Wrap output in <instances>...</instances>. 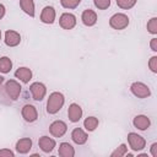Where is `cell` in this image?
<instances>
[{
    "mask_svg": "<svg viewBox=\"0 0 157 157\" xmlns=\"http://www.w3.org/2000/svg\"><path fill=\"white\" fill-rule=\"evenodd\" d=\"M128 142H129L132 151H141L146 146L145 139L142 136L135 134V132H129L128 134Z\"/></svg>",
    "mask_w": 157,
    "mask_h": 157,
    "instance_id": "3",
    "label": "cell"
},
{
    "mask_svg": "<svg viewBox=\"0 0 157 157\" xmlns=\"http://www.w3.org/2000/svg\"><path fill=\"white\" fill-rule=\"evenodd\" d=\"M126 151H128V147H126V145L125 144H121L118 148H115L113 152H112V157H121V156H124L125 153H126Z\"/></svg>",
    "mask_w": 157,
    "mask_h": 157,
    "instance_id": "25",
    "label": "cell"
},
{
    "mask_svg": "<svg viewBox=\"0 0 157 157\" xmlns=\"http://www.w3.org/2000/svg\"><path fill=\"white\" fill-rule=\"evenodd\" d=\"M132 124L139 130H146L150 126L151 121H150V119L146 115H136L134 118V120H132Z\"/></svg>",
    "mask_w": 157,
    "mask_h": 157,
    "instance_id": "18",
    "label": "cell"
},
{
    "mask_svg": "<svg viewBox=\"0 0 157 157\" xmlns=\"http://www.w3.org/2000/svg\"><path fill=\"white\" fill-rule=\"evenodd\" d=\"M15 153L7 148H4V150H0V157H13Z\"/></svg>",
    "mask_w": 157,
    "mask_h": 157,
    "instance_id": "29",
    "label": "cell"
},
{
    "mask_svg": "<svg viewBox=\"0 0 157 157\" xmlns=\"http://www.w3.org/2000/svg\"><path fill=\"white\" fill-rule=\"evenodd\" d=\"M94 6L99 10H105L110 6V0H93Z\"/></svg>",
    "mask_w": 157,
    "mask_h": 157,
    "instance_id": "27",
    "label": "cell"
},
{
    "mask_svg": "<svg viewBox=\"0 0 157 157\" xmlns=\"http://www.w3.org/2000/svg\"><path fill=\"white\" fill-rule=\"evenodd\" d=\"M12 69V61L7 56H1L0 58V72L7 74Z\"/></svg>",
    "mask_w": 157,
    "mask_h": 157,
    "instance_id": "21",
    "label": "cell"
},
{
    "mask_svg": "<svg viewBox=\"0 0 157 157\" xmlns=\"http://www.w3.org/2000/svg\"><path fill=\"white\" fill-rule=\"evenodd\" d=\"M115 1H117V5H118L119 7L125 9V10L131 9V7L136 4V0H115Z\"/></svg>",
    "mask_w": 157,
    "mask_h": 157,
    "instance_id": "23",
    "label": "cell"
},
{
    "mask_svg": "<svg viewBox=\"0 0 157 157\" xmlns=\"http://www.w3.org/2000/svg\"><path fill=\"white\" fill-rule=\"evenodd\" d=\"M151 155L153 157H157V142L152 144V146H151Z\"/></svg>",
    "mask_w": 157,
    "mask_h": 157,
    "instance_id": "31",
    "label": "cell"
},
{
    "mask_svg": "<svg viewBox=\"0 0 157 157\" xmlns=\"http://www.w3.org/2000/svg\"><path fill=\"white\" fill-rule=\"evenodd\" d=\"M67 117H69L70 121L77 123L82 117V108L76 103H71L69 107V110H67Z\"/></svg>",
    "mask_w": 157,
    "mask_h": 157,
    "instance_id": "11",
    "label": "cell"
},
{
    "mask_svg": "<svg viewBox=\"0 0 157 157\" xmlns=\"http://www.w3.org/2000/svg\"><path fill=\"white\" fill-rule=\"evenodd\" d=\"M20 6L27 15H29L31 17L34 16V2H33V0H20Z\"/></svg>",
    "mask_w": 157,
    "mask_h": 157,
    "instance_id": "20",
    "label": "cell"
},
{
    "mask_svg": "<svg viewBox=\"0 0 157 157\" xmlns=\"http://www.w3.org/2000/svg\"><path fill=\"white\" fill-rule=\"evenodd\" d=\"M2 82H4V77H2V76H0V85H1Z\"/></svg>",
    "mask_w": 157,
    "mask_h": 157,
    "instance_id": "33",
    "label": "cell"
},
{
    "mask_svg": "<svg viewBox=\"0 0 157 157\" xmlns=\"http://www.w3.org/2000/svg\"><path fill=\"white\" fill-rule=\"evenodd\" d=\"M21 114H22V118L27 121V123H33L37 120L38 118V113H37V109L34 105L32 104H26L23 105L22 110H21Z\"/></svg>",
    "mask_w": 157,
    "mask_h": 157,
    "instance_id": "7",
    "label": "cell"
},
{
    "mask_svg": "<svg viewBox=\"0 0 157 157\" xmlns=\"http://www.w3.org/2000/svg\"><path fill=\"white\" fill-rule=\"evenodd\" d=\"M130 91L137 98H146V97H148L151 94V91H150L148 86H146L142 82H134L130 86Z\"/></svg>",
    "mask_w": 157,
    "mask_h": 157,
    "instance_id": "5",
    "label": "cell"
},
{
    "mask_svg": "<svg viewBox=\"0 0 157 157\" xmlns=\"http://www.w3.org/2000/svg\"><path fill=\"white\" fill-rule=\"evenodd\" d=\"M129 25V17L124 13H114L109 20V26L114 29H124Z\"/></svg>",
    "mask_w": 157,
    "mask_h": 157,
    "instance_id": "2",
    "label": "cell"
},
{
    "mask_svg": "<svg viewBox=\"0 0 157 157\" xmlns=\"http://www.w3.org/2000/svg\"><path fill=\"white\" fill-rule=\"evenodd\" d=\"M81 20H82V22H83L85 26H88L90 27V26L96 25V22H97V15H96V12L93 10L87 9V10H85L82 12Z\"/></svg>",
    "mask_w": 157,
    "mask_h": 157,
    "instance_id": "14",
    "label": "cell"
},
{
    "mask_svg": "<svg viewBox=\"0 0 157 157\" xmlns=\"http://www.w3.org/2000/svg\"><path fill=\"white\" fill-rule=\"evenodd\" d=\"M71 139H72V141H74L75 144H77V145H83V144L87 141L88 136H87V134H86L81 128H75V129L72 130V132H71Z\"/></svg>",
    "mask_w": 157,
    "mask_h": 157,
    "instance_id": "15",
    "label": "cell"
},
{
    "mask_svg": "<svg viewBox=\"0 0 157 157\" xmlns=\"http://www.w3.org/2000/svg\"><path fill=\"white\" fill-rule=\"evenodd\" d=\"M21 42V36L18 32L9 29L5 32V44L9 47H16Z\"/></svg>",
    "mask_w": 157,
    "mask_h": 157,
    "instance_id": "10",
    "label": "cell"
},
{
    "mask_svg": "<svg viewBox=\"0 0 157 157\" xmlns=\"http://www.w3.org/2000/svg\"><path fill=\"white\" fill-rule=\"evenodd\" d=\"M98 119L96 117H87L83 121V126L86 128L87 131H93L96 130V128L98 126Z\"/></svg>",
    "mask_w": 157,
    "mask_h": 157,
    "instance_id": "22",
    "label": "cell"
},
{
    "mask_svg": "<svg viewBox=\"0 0 157 157\" xmlns=\"http://www.w3.org/2000/svg\"><path fill=\"white\" fill-rule=\"evenodd\" d=\"M54 20H55V10H54V7L45 6L42 10V13H40V21L44 22V23L52 25L54 22Z\"/></svg>",
    "mask_w": 157,
    "mask_h": 157,
    "instance_id": "13",
    "label": "cell"
},
{
    "mask_svg": "<svg viewBox=\"0 0 157 157\" xmlns=\"http://www.w3.org/2000/svg\"><path fill=\"white\" fill-rule=\"evenodd\" d=\"M66 129H67L66 124L61 120H55L49 126V131L54 137H61L66 132Z\"/></svg>",
    "mask_w": 157,
    "mask_h": 157,
    "instance_id": "8",
    "label": "cell"
},
{
    "mask_svg": "<svg viewBox=\"0 0 157 157\" xmlns=\"http://www.w3.org/2000/svg\"><path fill=\"white\" fill-rule=\"evenodd\" d=\"M4 15H5V6L0 4V20L4 17Z\"/></svg>",
    "mask_w": 157,
    "mask_h": 157,
    "instance_id": "32",
    "label": "cell"
},
{
    "mask_svg": "<svg viewBox=\"0 0 157 157\" xmlns=\"http://www.w3.org/2000/svg\"><path fill=\"white\" fill-rule=\"evenodd\" d=\"M150 45H151V49H152L153 52H157V38H152Z\"/></svg>",
    "mask_w": 157,
    "mask_h": 157,
    "instance_id": "30",
    "label": "cell"
},
{
    "mask_svg": "<svg viewBox=\"0 0 157 157\" xmlns=\"http://www.w3.org/2000/svg\"><path fill=\"white\" fill-rule=\"evenodd\" d=\"M64 102H65V98H64V94L63 93H60V92H53L49 96L48 102H47V113H49V114L58 113L63 108Z\"/></svg>",
    "mask_w": 157,
    "mask_h": 157,
    "instance_id": "1",
    "label": "cell"
},
{
    "mask_svg": "<svg viewBox=\"0 0 157 157\" xmlns=\"http://www.w3.org/2000/svg\"><path fill=\"white\" fill-rule=\"evenodd\" d=\"M32 148V140L29 137H23L20 139L16 142V151L18 153H27Z\"/></svg>",
    "mask_w": 157,
    "mask_h": 157,
    "instance_id": "16",
    "label": "cell"
},
{
    "mask_svg": "<svg viewBox=\"0 0 157 157\" xmlns=\"http://www.w3.org/2000/svg\"><path fill=\"white\" fill-rule=\"evenodd\" d=\"M29 91L34 101H42L47 93V88L42 82H33L29 87Z\"/></svg>",
    "mask_w": 157,
    "mask_h": 157,
    "instance_id": "6",
    "label": "cell"
},
{
    "mask_svg": "<svg viewBox=\"0 0 157 157\" xmlns=\"http://www.w3.org/2000/svg\"><path fill=\"white\" fill-rule=\"evenodd\" d=\"M38 146L40 147V150L45 153H49L53 151V148L55 147V141L53 139H50L49 136H42L38 140Z\"/></svg>",
    "mask_w": 157,
    "mask_h": 157,
    "instance_id": "12",
    "label": "cell"
},
{
    "mask_svg": "<svg viewBox=\"0 0 157 157\" xmlns=\"http://www.w3.org/2000/svg\"><path fill=\"white\" fill-rule=\"evenodd\" d=\"M0 38H1V31H0Z\"/></svg>",
    "mask_w": 157,
    "mask_h": 157,
    "instance_id": "34",
    "label": "cell"
},
{
    "mask_svg": "<svg viewBox=\"0 0 157 157\" xmlns=\"http://www.w3.org/2000/svg\"><path fill=\"white\" fill-rule=\"evenodd\" d=\"M80 2H81V0H60V4L65 9H75L78 6Z\"/></svg>",
    "mask_w": 157,
    "mask_h": 157,
    "instance_id": "24",
    "label": "cell"
},
{
    "mask_svg": "<svg viewBox=\"0 0 157 157\" xmlns=\"http://www.w3.org/2000/svg\"><path fill=\"white\" fill-rule=\"evenodd\" d=\"M148 66L152 72H157V56H152L148 61Z\"/></svg>",
    "mask_w": 157,
    "mask_h": 157,
    "instance_id": "28",
    "label": "cell"
},
{
    "mask_svg": "<svg viewBox=\"0 0 157 157\" xmlns=\"http://www.w3.org/2000/svg\"><path fill=\"white\" fill-rule=\"evenodd\" d=\"M21 85L16 81V80H9L5 85V91L7 93V96L12 99V101H16L21 93Z\"/></svg>",
    "mask_w": 157,
    "mask_h": 157,
    "instance_id": "4",
    "label": "cell"
},
{
    "mask_svg": "<svg viewBox=\"0 0 157 157\" xmlns=\"http://www.w3.org/2000/svg\"><path fill=\"white\" fill-rule=\"evenodd\" d=\"M15 76L17 78H20L23 83H28L29 80L32 78V71H31V69L25 67V66L23 67H18L16 70V72H15Z\"/></svg>",
    "mask_w": 157,
    "mask_h": 157,
    "instance_id": "17",
    "label": "cell"
},
{
    "mask_svg": "<svg viewBox=\"0 0 157 157\" xmlns=\"http://www.w3.org/2000/svg\"><path fill=\"white\" fill-rule=\"evenodd\" d=\"M59 25L61 28L64 29H72L76 25V17L72 15V13H69V12H65L60 16L59 18Z\"/></svg>",
    "mask_w": 157,
    "mask_h": 157,
    "instance_id": "9",
    "label": "cell"
},
{
    "mask_svg": "<svg viewBox=\"0 0 157 157\" xmlns=\"http://www.w3.org/2000/svg\"><path fill=\"white\" fill-rule=\"evenodd\" d=\"M59 156L60 157H74L75 150L69 142H61L59 145Z\"/></svg>",
    "mask_w": 157,
    "mask_h": 157,
    "instance_id": "19",
    "label": "cell"
},
{
    "mask_svg": "<svg viewBox=\"0 0 157 157\" xmlns=\"http://www.w3.org/2000/svg\"><path fill=\"white\" fill-rule=\"evenodd\" d=\"M147 29L150 33L152 34H156L157 33V18L156 17H152L148 22H147Z\"/></svg>",
    "mask_w": 157,
    "mask_h": 157,
    "instance_id": "26",
    "label": "cell"
}]
</instances>
